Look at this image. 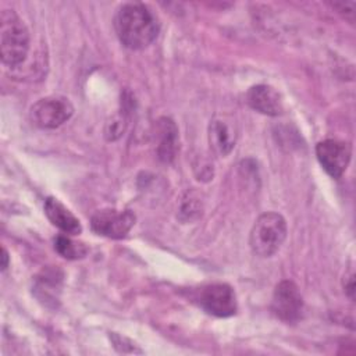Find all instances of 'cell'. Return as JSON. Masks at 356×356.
Segmentation results:
<instances>
[{
	"label": "cell",
	"mask_w": 356,
	"mask_h": 356,
	"mask_svg": "<svg viewBox=\"0 0 356 356\" xmlns=\"http://www.w3.org/2000/svg\"><path fill=\"white\" fill-rule=\"evenodd\" d=\"M271 310L286 323L296 321L303 310V298L292 281H281L273 293Z\"/></svg>",
	"instance_id": "obj_8"
},
{
	"label": "cell",
	"mask_w": 356,
	"mask_h": 356,
	"mask_svg": "<svg viewBox=\"0 0 356 356\" xmlns=\"http://www.w3.org/2000/svg\"><path fill=\"white\" fill-rule=\"evenodd\" d=\"M285 238L286 222L284 217L278 213L268 211L259 216L254 221L249 236V245L254 254L270 257L281 248Z\"/></svg>",
	"instance_id": "obj_3"
},
{
	"label": "cell",
	"mask_w": 356,
	"mask_h": 356,
	"mask_svg": "<svg viewBox=\"0 0 356 356\" xmlns=\"http://www.w3.org/2000/svg\"><path fill=\"white\" fill-rule=\"evenodd\" d=\"M44 214L49 221L64 234L78 235L82 232L79 220L56 197L49 196L44 200Z\"/></svg>",
	"instance_id": "obj_11"
},
{
	"label": "cell",
	"mask_w": 356,
	"mask_h": 356,
	"mask_svg": "<svg viewBox=\"0 0 356 356\" xmlns=\"http://www.w3.org/2000/svg\"><path fill=\"white\" fill-rule=\"evenodd\" d=\"M120 42L132 50L147 47L159 35L160 24L153 10L143 3L122 4L114 18Z\"/></svg>",
	"instance_id": "obj_1"
},
{
	"label": "cell",
	"mask_w": 356,
	"mask_h": 356,
	"mask_svg": "<svg viewBox=\"0 0 356 356\" xmlns=\"http://www.w3.org/2000/svg\"><path fill=\"white\" fill-rule=\"evenodd\" d=\"M29 49V32L22 19L13 10L0 14V51L1 61L8 67L19 65Z\"/></svg>",
	"instance_id": "obj_2"
},
{
	"label": "cell",
	"mask_w": 356,
	"mask_h": 356,
	"mask_svg": "<svg viewBox=\"0 0 356 356\" xmlns=\"http://www.w3.org/2000/svg\"><path fill=\"white\" fill-rule=\"evenodd\" d=\"M7 267H8V253L3 248V253H1V271H4Z\"/></svg>",
	"instance_id": "obj_15"
},
{
	"label": "cell",
	"mask_w": 356,
	"mask_h": 356,
	"mask_svg": "<svg viewBox=\"0 0 356 356\" xmlns=\"http://www.w3.org/2000/svg\"><path fill=\"white\" fill-rule=\"evenodd\" d=\"M135 224V216L129 210L104 209L96 211L90 218V228L102 236L111 239L124 238Z\"/></svg>",
	"instance_id": "obj_6"
},
{
	"label": "cell",
	"mask_w": 356,
	"mask_h": 356,
	"mask_svg": "<svg viewBox=\"0 0 356 356\" xmlns=\"http://www.w3.org/2000/svg\"><path fill=\"white\" fill-rule=\"evenodd\" d=\"M345 291L348 293V296L350 299H353V293H355V284H353V275L349 277V282L345 285Z\"/></svg>",
	"instance_id": "obj_14"
},
{
	"label": "cell",
	"mask_w": 356,
	"mask_h": 356,
	"mask_svg": "<svg viewBox=\"0 0 356 356\" xmlns=\"http://www.w3.org/2000/svg\"><path fill=\"white\" fill-rule=\"evenodd\" d=\"M196 300L204 312L216 317H229L238 309L235 292L228 284L217 282L202 286Z\"/></svg>",
	"instance_id": "obj_5"
},
{
	"label": "cell",
	"mask_w": 356,
	"mask_h": 356,
	"mask_svg": "<svg viewBox=\"0 0 356 356\" xmlns=\"http://www.w3.org/2000/svg\"><path fill=\"white\" fill-rule=\"evenodd\" d=\"M74 113L71 102L58 95L46 96L38 100L29 111L31 120L35 125L44 129H54L63 125Z\"/></svg>",
	"instance_id": "obj_4"
},
{
	"label": "cell",
	"mask_w": 356,
	"mask_h": 356,
	"mask_svg": "<svg viewBox=\"0 0 356 356\" xmlns=\"http://www.w3.org/2000/svg\"><path fill=\"white\" fill-rule=\"evenodd\" d=\"M246 103L250 108L266 115H280L284 110L281 95L273 86L263 83L248 90Z\"/></svg>",
	"instance_id": "obj_9"
},
{
	"label": "cell",
	"mask_w": 356,
	"mask_h": 356,
	"mask_svg": "<svg viewBox=\"0 0 356 356\" xmlns=\"http://www.w3.org/2000/svg\"><path fill=\"white\" fill-rule=\"evenodd\" d=\"M56 252L68 260L82 259L88 254V246L83 242L74 241L67 235H58L54 239Z\"/></svg>",
	"instance_id": "obj_13"
},
{
	"label": "cell",
	"mask_w": 356,
	"mask_h": 356,
	"mask_svg": "<svg viewBox=\"0 0 356 356\" xmlns=\"http://www.w3.org/2000/svg\"><path fill=\"white\" fill-rule=\"evenodd\" d=\"M316 156L330 177L339 178L349 164L350 146L343 140L325 139L317 143Z\"/></svg>",
	"instance_id": "obj_7"
},
{
	"label": "cell",
	"mask_w": 356,
	"mask_h": 356,
	"mask_svg": "<svg viewBox=\"0 0 356 356\" xmlns=\"http://www.w3.org/2000/svg\"><path fill=\"white\" fill-rule=\"evenodd\" d=\"M209 142L217 154H229L236 142L235 124L227 117H214L209 128Z\"/></svg>",
	"instance_id": "obj_10"
},
{
	"label": "cell",
	"mask_w": 356,
	"mask_h": 356,
	"mask_svg": "<svg viewBox=\"0 0 356 356\" xmlns=\"http://www.w3.org/2000/svg\"><path fill=\"white\" fill-rule=\"evenodd\" d=\"M157 154L159 159L168 163L175 157L178 147V129L170 118H161L157 124Z\"/></svg>",
	"instance_id": "obj_12"
}]
</instances>
